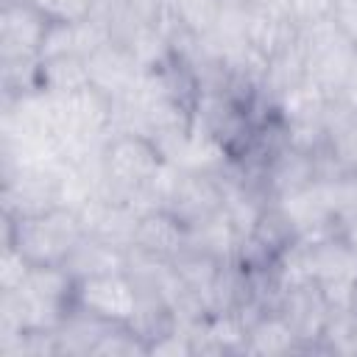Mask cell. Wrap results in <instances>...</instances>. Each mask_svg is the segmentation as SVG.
<instances>
[{
  "label": "cell",
  "mask_w": 357,
  "mask_h": 357,
  "mask_svg": "<svg viewBox=\"0 0 357 357\" xmlns=\"http://www.w3.org/2000/svg\"><path fill=\"white\" fill-rule=\"evenodd\" d=\"M47 25L50 22L31 3L14 6V8H3V14H0L3 61L6 59H39Z\"/></svg>",
  "instance_id": "obj_6"
},
{
  "label": "cell",
  "mask_w": 357,
  "mask_h": 357,
  "mask_svg": "<svg viewBox=\"0 0 357 357\" xmlns=\"http://www.w3.org/2000/svg\"><path fill=\"white\" fill-rule=\"evenodd\" d=\"M279 312L290 321L298 340H321L324 326L332 315L326 298L318 290V282L284 290L282 298H279Z\"/></svg>",
  "instance_id": "obj_9"
},
{
  "label": "cell",
  "mask_w": 357,
  "mask_h": 357,
  "mask_svg": "<svg viewBox=\"0 0 357 357\" xmlns=\"http://www.w3.org/2000/svg\"><path fill=\"white\" fill-rule=\"evenodd\" d=\"M273 103L282 126H307V123H324L332 98L315 81L301 78L298 84L284 89Z\"/></svg>",
  "instance_id": "obj_11"
},
{
  "label": "cell",
  "mask_w": 357,
  "mask_h": 357,
  "mask_svg": "<svg viewBox=\"0 0 357 357\" xmlns=\"http://www.w3.org/2000/svg\"><path fill=\"white\" fill-rule=\"evenodd\" d=\"M332 11H335V0H287V14L298 25V31L329 20Z\"/></svg>",
  "instance_id": "obj_17"
},
{
  "label": "cell",
  "mask_w": 357,
  "mask_h": 357,
  "mask_svg": "<svg viewBox=\"0 0 357 357\" xmlns=\"http://www.w3.org/2000/svg\"><path fill=\"white\" fill-rule=\"evenodd\" d=\"M61 265L75 282L86 276H100V273H126V251L84 234Z\"/></svg>",
  "instance_id": "obj_10"
},
{
  "label": "cell",
  "mask_w": 357,
  "mask_h": 357,
  "mask_svg": "<svg viewBox=\"0 0 357 357\" xmlns=\"http://www.w3.org/2000/svg\"><path fill=\"white\" fill-rule=\"evenodd\" d=\"M75 310L100 321L131 324L139 310V290L128 273H100L75 282Z\"/></svg>",
  "instance_id": "obj_3"
},
{
  "label": "cell",
  "mask_w": 357,
  "mask_h": 357,
  "mask_svg": "<svg viewBox=\"0 0 357 357\" xmlns=\"http://www.w3.org/2000/svg\"><path fill=\"white\" fill-rule=\"evenodd\" d=\"M89 64L81 56H53L39 59V89L50 95H70L89 86Z\"/></svg>",
  "instance_id": "obj_13"
},
{
  "label": "cell",
  "mask_w": 357,
  "mask_h": 357,
  "mask_svg": "<svg viewBox=\"0 0 357 357\" xmlns=\"http://www.w3.org/2000/svg\"><path fill=\"white\" fill-rule=\"evenodd\" d=\"M223 206V181L218 173L181 170L165 209L173 212L184 226H195L198 220L215 215Z\"/></svg>",
  "instance_id": "obj_4"
},
{
  "label": "cell",
  "mask_w": 357,
  "mask_h": 357,
  "mask_svg": "<svg viewBox=\"0 0 357 357\" xmlns=\"http://www.w3.org/2000/svg\"><path fill=\"white\" fill-rule=\"evenodd\" d=\"M86 64H89L92 86H98L109 98H117L126 89H131L134 81L142 73L139 64H137V59L131 56V50L123 42H117V39H109L103 47H98L86 59Z\"/></svg>",
  "instance_id": "obj_8"
},
{
  "label": "cell",
  "mask_w": 357,
  "mask_h": 357,
  "mask_svg": "<svg viewBox=\"0 0 357 357\" xmlns=\"http://www.w3.org/2000/svg\"><path fill=\"white\" fill-rule=\"evenodd\" d=\"M321 340H324L332 351L357 354V312H354V310L332 312L329 321H326V326H324Z\"/></svg>",
  "instance_id": "obj_15"
},
{
  "label": "cell",
  "mask_w": 357,
  "mask_h": 357,
  "mask_svg": "<svg viewBox=\"0 0 357 357\" xmlns=\"http://www.w3.org/2000/svg\"><path fill=\"white\" fill-rule=\"evenodd\" d=\"M223 8H226V0H170L173 20L181 25L184 33L195 39H204L218 28Z\"/></svg>",
  "instance_id": "obj_14"
},
{
  "label": "cell",
  "mask_w": 357,
  "mask_h": 357,
  "mask_svg": "<svg viewBox=\"0 0 357 357\" xmlns=\"http://www.w3.org/2000/svg\"><path fill=\"white\" fill-rule=\"evenodd\" d=\"M298 42V25L290 20L287 8L276 6H248L245 45L262 59H276Z\"/></svg>",
  "instance_id": "obj_5"
},
{
  "label": "cell",
  "mask_w": 357,
  "mask_h": 357,
  "mask_svg": "<svg viewBox=\"0 0 357 357\" xmlns=\"http://www.w3.org/2000/svg\"><path fill=\"white\" fill-rule=\"evenodd\" d=\"M100 159V184L98 195L126 201L128 195L145 190L156 170L162 167V151L137 131H120L103 145Z\"/></svg>",
  "instance_id": "obj_1"
},
{
  "label": "cell",
  "mask_w": 357,
  "mask_h": 357,
  "mask_svg": "<svg viewBox=\"0 0 357 357\" xmlns=\"http://www.w3.org/2000/svg\"><path fill=\"white\" fill-rule=\"evenodd\" d=\"M31 0H3V8H14V6H25Z\"/></svg>",
  "instance_id": "obj_20"
},
{
  "label": "cell",
  "mask_w": 357,
  "mask_h": 357,
  "mask_svg": "<svg viewBox=\"0 0 357 357\" xmlns=\"http://www.w3.org/2000/svg\"><path fill=\"white\" fill-rule=\"evenodd\" d=\"M351 310L357 312V290H354V304H351Z\"/></svg>",
  "instance_id": "obj_21"
},
{
  "label": "cell",
  "mask_w": 357,
  "mask_h": 357,
  "mask_svg": "<svg viewBox=\"0 0 357 357\" xmlns=\"http://www.w3.org/2000/svg\"><path fill=\"white\" fill-rule=\"evenodd\" d=\"M332 20H335V25L357 45V0H335Z\"/></svg>",
  "instance_id": "obj_19"
},
{
  "label": "cell",
  "mask_w": 357,
  "mask_h": 357,
  "mask_svg": "<svg viewBox=\"0 0 357 357\" xmlns=\"http://www.w3.org/2000/svg\"><path fill=\"white\" fill-rule=\"evenodd\" d=\"M8 223V243L14 245L31 265H61L67 254L75 248V243L84 237L81 220L73 209L56 206L42 215L31 218H11Z\"/></svg>",
  "instance_id": "obj_2"
},
{
  "label": "cell",
  "mask_w": 357,
  "mask_h": 357,
  "mask_svg": "<svg viewBox=\"0 0 357 357\" xmlns=\"http://www.w3.org/2000/svg\"><path fill=\"white\" fill-rule=\"evenodd\" d=\"M296 343H298V335L279 310L271 315L262 312L248 324L245 351L251 354H287L296 349Z\"/></svg>",
  "instance_id": "obj_12"
},
{
  "label": "cell",
  "mask_w": 357,
  "mask_h": 357,
  "mask_svg": "<svg viewBox=\"0 0 357 357\" xmlns=\"http://www.w3.org/2000/svg\"><path fill=\"white\" fill-rule=\"evenodd\" d=\"M95 0H31V6L47 22H78L92 14Z\"/></svg>",
  "instance_id": "obj_16"
},
{
  "label": "cell",
  "mask_w": 357,
  "mask_h": 357,
  "mask_svg": "<svg viewBox=\"0 0 357 357\" xmlns=\"http://www.w3.org/2000/svg\"><path fill=\"white\" fill-rule=\"evenodd\" d=\"M31 268L33 265L14 245H6L3 259H0V284H3V290H17L25 282V276L31 273Z\"/></svg>",
  "instance_id": "obj_18"
},
{
  "label": "cell",
  "mask_w": 357,
  "mask_h": 357,
  "mask_svg": "<svg viewBox=\"0 0 357 357\" xmlns=\"http://www.w3.org/2000/svg\"><path fill=\"white\" fill-rule=\"evenodd\" d=\"M131 248H137L142 254H151L156 259L173 262L187 248V226L167 209L145 212V215H139Z\"/></svg>",
  "instance_id": "obj_7"
}]
</instances>
